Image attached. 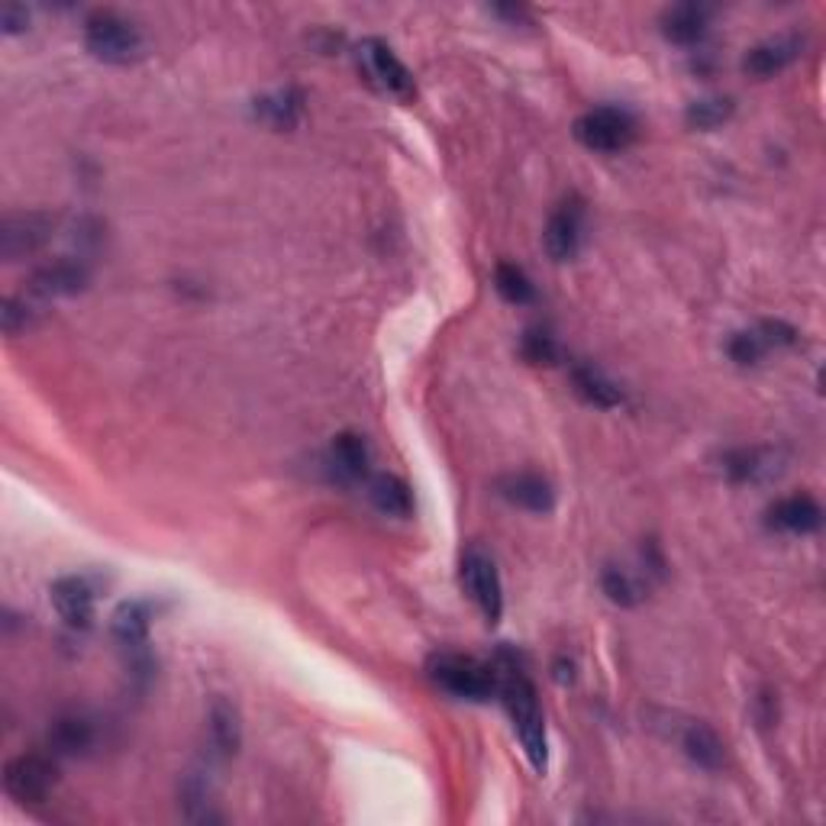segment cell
Listing matches in <instances>:
<instances>
[{"label": "cell", "mask_w": 826, "mask_h": 826, "mask_svg": "<svg viewBox=\"0 0 826 826\" xmlns=\"http://www.w3.org/2000/svg\"><path fill=\"white\" fill-rule=\"evenodd\" d=\"M113 637L123 646L136 649L149 639L152 627V603L149 601H123L113 613Z\"/></svg>", "instance_id": "e0dca14e"}, {"label": "cell", "mask_w": 826, "mask_h": 826, "mask_svg": "<svg viewBox=\"0 0 826 826\" xmlns=\"http://www.w3.org/2000/svg\"><path fill=\"white\" fill-rule=\"evenodd\" d=\"M94 743V726L84 716H59L49 730V746L55 755H78Z\"/></svg>", "instance_id": "ffe728a7"}, {"label": "cell", "mask_w": 826, "mask_h": 826, "mask_svg": "<svg viewBox=\"0 0 826 826\" xmlns=\"http://www.w3.org/2000/svg\"><path fill=\"white\" fill-rule=\"evenodd\" d=\"M520 352H524L526 362H533V365H553L559 359V345L546 330H526Z\"/></svg>", "instance_id": "4316f807"}, {"label": "cell", "mask_w": 826, "mask_h": 826, "mask_svg": "<svg viewBox=\"0 0 826 826\" xmlns=\"http://www.w3.org/2000/svg\"><path fill=\"white\" fill-rule=\"evenodd\" d=\"M730 113H733V101L730 97H701V101L688 104L684 120L694 130H716L720 123L730 120Z\"/></svg>", "instance_id": "d4e9b609"}, {"label": "cell", "mask_w": 826, "mask_h": 826, "mask_svg": "<svg viewBox=\"0 0 826 826\" xmlns=\"http://www.w3.org/2000/svg\"><path fill=\"white\" fill-rule=\"evenodd\" d=\"M581 229H585V207L578 197L565 200L556 207V214L549 217L546 224V233H543V242H546V252L553 262H568L578 256L581 249Z\"/></svg>", "instance_id": "ba28073f"}, {"label": "cell", "mask_w": 826, "mask_h": 826, "mask_svg": "<svg viewBox=\"0 0 826 826\" xmlns=\"http://www.w3.org/2000/svg\"><path fill=\"white\" fill-rule=\"evenodd\" d=\"M52 233V217L49 214H10L3 217L0 226V252L7 262H17L49 239Z\"/></svg>", "instance_id": "9c48e42d"}, {"label": "cell", "mask_w": 826, "mask_h": 826, "mask_svg": "<svg viewBox=\"0 0 826 826\" xmlns=\"http://www.w3.org/2000/svg\"><path fill=\"white\" fill-rule=\"evenodd\" d=\"M369 497L381 514L388 517H411L413 514V491L407 482H401L397 475H375L369 482Z\"/></svg>", "instance_id": "ac0fdd59"}, {"label": "cell", "mask_w": 826, "mask_h": 826, "mask_svg": "<svg viewBox=\"0 0 826 826\" xmlns=\"http://www.w3.org/2000/svg\"><path fill=\"white\" fill-rule=\"evenodd\" d=\"M494 288H497V295L507 303H529L536 298V288H533V281L526 278V271L520 265H497V271H494Z\"/></svg>", "instance_id": "cb8c5ba5"}, {"label": "cell", "mask_w": 826, "mask_h": 826, "mask_svg": "<svg viewBox=\"0 0 826 826\" xmlns=\"http://www.w3.org/2000/svg\"><path fill=\"white\" fill-rule=\"evenodd\" d=\"M52 607L72 630H87L94 620V585L81 575H65L49 588Z\"/></svg>", "instance_id": "30bf717a"}, {"label": "cell", "mask_w": 826, "mask_h": 826, "mask_svg": "<svg viewBox=\"0 0 826 826\" xmlns=\"http://www.w3.org/2000/svg\"><path fill=\"white\" fill-rule=\"evenodd\" d=\"M210 740L224 755H233L242 743L239 711L229 701H214V708H210Z\"/></svg>", "instance_id": "603a6c76"}, {"label": "cell", "mask_w": 826, "mask_h": 826, "mask_svg": "<svg viewBox=\"0 0 826 826\" xmlns=\"http://www.w3.org/2000/svg\"><path fill=\"white\" fill-rule=\"evenodd\" d=\"M801 49H804V39L801 37H775V39H765V42H758V45H752L750 52H746V59H743V69L755 78H772L778 75V72H785L791 62L801 55Z\"/></svg>", "instance_id": "7c38bea8"}, {"label": "cell", "mask_w": 826, "mask_h": 826, "mask_svg": "<svg viewBox=\"0 0 826 826\" xmlns=\"http://www.w3.org/2000/svg\"><path fill=\"white\" fill-rule=\"evenodd\" d=\"M633 136H637V123L620 107H595L575 120V140L591 152L627 149Z\"/></svg>", "instance_id": "5b68a950"}, {"label": "cell", "mask_w": 826, "mask_h": 826, "mask_svg": "<svg viewBox=\"0 0 826 826\" xmlns=\"http://www.w3.org/2000/svg\"><path fill=\"white\" fill-rule=\"evenodd\" d=\"M355 55H359L362 75L369 78L378 91H384V94H391L397 101H413L416 97L413 75L384 39H362V45L355 49Z\"/></svg>", "instance_id": "277c9868"}, {"label": "cell", "mask_w": 826, "mask_h": 826, "mask_svg": "<svg viewBox=\"0 0 826 826\" xmlns=\"http://www.w3.org/2000/svg\"><path fill=\"white\" fill-rule=\"evenodd\" d=\"M601 588L603 595L613 603H620V607H637L639 603V585L630 578V571H623V568H613V565L603 568Z\"/></svg>", "instance_id": "484cf974"}, {"label": "cell", "mask_w": 826, "mask_h": 826, "mask_svg": "<svg viewBox=\"0 0 826 826\" xmlns=\"http://www.w3.org/2000/svg\"><path fill=\"white\" fill-rule=\"evenodd\" d=\"M301 113L303 94L301 91H295V87L275 91V94H268L262 101H256V116L265 120L268 126H275V130H291V126H298Z\"/></svg>", "instance_id": "d6986e66"}, {"label": "cell", "mask_w": 826, "mask_h": 826, "mask_svg": "<svg viewBox=\"0 0 826 826\" xmlns=\"http://www.w3.org/2000/svg\"><path fill=\"white\" fill-rule=\"evenodd\" d=\"M497 669V694L507 708V714L514 720V730H517V740L524 746L529 765L546 775L549 768V743H546V720H543V711H539V698H536V688L526 675L524 669L517 662H500L494 665Z\"/></svg>", "instance_id": "6da1fadb"}, {"label": "cell", "mask_w": 826, "mask_h": 826, "mask_svg": "<svg viewBox=\"0 0 826 826\" xmlns=\"http://www.w3.org/2000/svg\"><path fill=\"white\" fill-rule=\"evenodd\" d=\"M59 782V765L49 755H17L3 768V788L20 804H42Z\"/></svg>", "instance_id": "8992f818"}, {"label": "cell", "mask_w": 826, "mask_h": 826, "mask_svg": "<svg viewBox=\"0 0 826 826\" xmlns=\"http://www.w3.org/2000/svg\"><path fill=\"white\" fill-rule=\"evenodd\" d=\"M330 458L342 478H365L369 475V446L359 433H339L330 446Z\"/></svg>", "instance_id": "44dd1931"}, {"label": "cell", "mask_w": 826, "mask_h": 826, "mask_svg": "<svg viewBox=\"0 0 826 826\" xmlns=\"http://www.w3.org/2000/svg\"><path fill=\"white\" fill-rule=\"evenodd\" d=\"M462 585L472 595V601L478 603V610L485 613L488 623H497L504 613V588H500V575L497 565L485 549L472 546L462 556Z\"/></svg>", "instance_id": "52a82bcc"}, {"label": "cell", "mask_w": 826, "mask_h": 826, "mask_svg": "<svg viewBox=\"0 0 826 826\" xmlns=\"http://www.w3.org/2000/svg\"><path fill=\"white\" fill-rule=\"evenodd\" d=\"M820 524H824V510L810 494L785 497L768 510V526H775L782 533H794V536H807V533L820 529Z\"/></svg>", "instance_id": "4fadbf2b"}, {"label": "cell", "mask_w": 826, "mask_h": 826, "mask_svg": "<svg viewBox=\"0 0 826 826\" xmlns=\"http://www.w3.org/2000/svg\"><path fill=\"white\" fill-rule=\"evenodd\" d=\"M84 45L101 62L130 65L143 55V33L126 17L113 10H97L84 20Z\"/></svg>", "instance_id": "7a4b0ae2"}, {"label": "cell", "mask_w": 826, "mask_h": 826, "mask_svg": "<svg viewBox=\"0 0 826 826\" xmlns=\"http://www.w3.org/2000/svg\"><path fill=\"white\" fill-rule=\"evenodd\" d=\"M681 746H684L688 758H691L694 765H701V768H708V772H716V768L723 765V743H720V736H716L714 730L704 726V723H691V726L684 730Z\"/></svg>", "instance_id": "7402d4cb"}, {"label": "cell", "mask_w": 826, "mask_h": 826, "mask_svg": "<svg viewBox=\"0 0 826 826\" xmlns=\"http://www.w3.org/2000/svg\"><path fill=\"white\" fill-rule=\"evenodd\" d=\"M27 27H30L27 7H20V3H3V10H0V30H3L7 37H13V33H23Z\"/></svg>", "instance_id": "4dcf8cb0"}, {"label": "cell", "mask_w": 826, "mask_h": 826, "mask_svg": "<svg viewBox=\"0 0 826 826\" xmlns=\"http://www.w3.org/2000/svg\"><path fill=\"white\" fill-rule=\"evenodd\" d=\"M708 20H711L708 7H701V3H678L672 10H665L662 33H665V39L678 42V45H694V42H701L704 33H708Z\"/></svg>", "instance_id": "9a60e30c"}, {"label": "cell", "mask_w": 826, "mask_h": 826, "mask_svg": "<svg viewBox=\"0 0 826 826\" xmlns=\"http://www.w3.org/2000/svg\"><path fill=\"white\" fill-rule=\"evenodd\" d=\"M765 352H768V345H765V339L758 337V330H746V333H736L730 339V355L740 365H755Z\"/></svg>", "instance_id": "83f0119b"}, {"label": "cell", "mask_w": 826, "mask_h": 826, "mask_svg": "<svg viewBox=\"0 0 826 826\" xmlns=\"http://www.w3.org/2000/svg\"><path fill=\"white\" fill-rule=\"evenodd\" d=\"M556 678L559 681H571V662L565 665V662H556Z\"/></svg>", "instance_id": "1f68e13d"}, {"label": "cell", "mask_w": 826, "mask_h": 826, "mask_svg": "<svg viewBox=\"0 0 826 826\" xmlns=\"http://www.w3.org/2000/svg\"><path fill=\"white\" fill-rule=\"evenodd\" d=\"M87 281H91V271L81 259H55V262L42 265L33 275V291L39 298H72L87 288Z\"/></svg>", "instance_id": "8fae6325"}, {"label": "cell", "mask_w": 826, "mask_h": 826, "mask_svg": "<svg viewBox=\"0 0 826 826\" xmlns=\"http://www.w3.org/2000/svg\"><path fill=\"white\" fill-rule=\"evenodd\" d=\"M33 307L23 301V298H7L3 301V310H0V320H3V333L7 337H17L23 333L27 327H33Z\"/></svg>", "instance_id": "f1b7e54d"}, {"label": "cell", "mask_w": 826, "mask_h": 826, "mask_svg": "<svg viewBox=\"0 0 826 826\" xmlns=\"http://www.w3.org/2000/svg\"><path fill=\"white\" fill-rule=\"evenodd\" d=\"M571 381H575V391L581 394V401H588L591 407H601V411H610V407H620L623 404V391L610 381V378L598 372L595 365H578L571 372Z\"/></svg>", "instance_id": "2e32d148"}, {"label": "cell", "mask_w": 826, "mask_h": 826, "mask_svg": "<svg viewBox=\"0 0 826 826\" xmlns=\"http://www.w3.org/2000/svg\"><path fill=\"white\" fill-rule=\"evenodd\" d=\"M430 678L443 691H450L452 698H462V701H488L491 694H497V669L472 655H458V652L433 655Z\"/></svg>", "instance_id": "3957f363"}, {"label": "cell", "mask_w": 826, "mask_h": 826, "mask_svg": "<svg viewBox=\"0 0 826 826\" xmlns=\"http://www.w3.org/2000/svg\"><path fill=\"white\" fill-rule=\"evenodd\" d=\"M755 330H758V337L765 339L768 349H772V345H794V342H797V330L788 327V323H782V320H765V323H758Z\"/></svg>", "instance_id": "f546056e"}, {"label": "cell", "mask_w": 826, "mask_h": 826, "mask_svg": "<svg viewBox=\"0 0 826 826\" xmlns=\"http://www.w3.org/2000/svg\"><path fill=\"white\" fill-rule=\"evenodd\" d=\"M500 494L514 504V507H524L529 514H549L556 507V491L546 478L533 475V472H517V475H507L500 478Z\"/></svg>", "instance_id": "5bb4252c"}]
</instances>
